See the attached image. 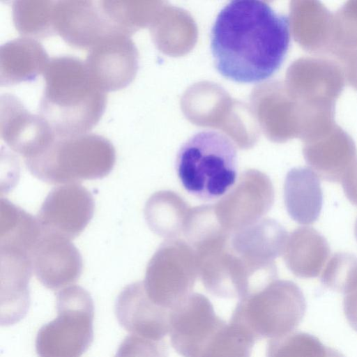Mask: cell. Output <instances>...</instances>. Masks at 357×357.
Returning a JSON list of instances; mask_svg holds the SVG:
<instances>
[{
    "instance_id": "d6a6232c",
    "label": "cell",
    "mask_w": 357,
    "mask_h": 357,
    "mask_svg": "<svg viewBox=\"0 0 357 357\" xmlns=\"http://www.w3.org/2000/svg\"><path fill=\"white\" fill-rule=\"evenodd\" d=\"M354 234H355L356 239L357 241V220L356 221L355 227H354Z\"/></svg>"
},
{
    "instance_id": "52a82bcc",
    "label": "cell",
    "mask_w": 357,
    "mask_h": 357,
    "mask_svg": "<svg viewBox=\"0 0 357 357\" xmlns=\"http://www.w3.org/2000/svg\"><path fill=\"white\" fill-rule=\"evenodd\" d=\"M197 276L195 249L176 238L159 246L147 264L143 283L153 302L171 310L192 294Z\"/></svg>"
},
{
    "instance_id": "f546056e",
    "label": "cell",
    "mask_w": 357,
    "mask_h": 357,
    "mask_svg": "<svg viewBox=\"0 0 357 357\" xmlns=\"http://www.w3.org/2000/svg\"><path fill=\"white\" fill-rule=\"evenodd\" d=\"M343 310L348 323L357 332V285L344 294Z\"/></svg>"
},
{
    "instance_id": "d4e9b609",
    "label": "cell",
    "mask_w": 357,
    "mask_h": 357,
    "mask_svg": "<svg viewBox=\"0 0 357 357\" xmlns=\"http://www.w3.org/2000/svg\"><path fill=\"white\" fill-rule=\"evenodd\" d=\"M266 357H345L337 349L326 346L319 338L304 332H295L271 339Z\"/></svg>"
},
{
    "instance_id": "f1b7e54d",
    "label": "cell",
    "mask_w": 357,
    "mask_h": 357,
    "mask_svg": "<svg viewBox=\"0 0 357 357\" xmlns=\"http://www.w3.org/2000/svg\"><path fill=\"white\" fill-rule=\"evenodd\" d=\"M114 357H168L167 347L163 340L131 334L125 337Z\"/></svg>"
},
{
    "instance_id": "ac0fdd59",
    "label": "cell",
    "mask_w": 357,
    "mask_h": 357,
    "mask_svg": "<svg viewBox=\"0 0 357 357\" xmlns=\"http://www.w3.org/2000/svg\"><path fill=\"white\" fill-rule=\"evenodd\" d=\"M303 155L317 175L327 181L342 182L357 159L352 139L338 126L305 141Z\"/></svg>"
},
{
    "instance_id": "603a6c76",
    "label": "cell",
    "mask_w": 357,
    "mask_h": 357,
    "mask_svg": "<svg viewBox=\"0 0 357 357\" xmlns=\"http://www.w3.org/2000/svg\"><path fill=\"white\" fill-rule=\"evenodd\" d=\"M42 234L36 218L7 199L0 203V246L31 255Z\"/></svg>"
},
{
    "instance_id": "3957f363",
    "label": "cell",
    "mask_w": 357,
    "mask_h": 357,
    "mask_svg": "<svg viewBox=\"0 0 357 357\" xmlns=\"http://www.w3.org/2000/svg\"><path fill=\"white\" fill-rule=\"evenodd\" d=\"M176 170L190 194L203 200L219 198L236 182V146L230 138L218 131L198 132L179 149Z\"/></svg>"
},
{
    "instance_id": "4fadbf2b",
    "label": "cell",
    "mask_w": 357,
    "mask_h": 357,
    "mask_svg": "<svg viewBox=\"0 0 357 357\" xmlns=\"http://www.w3.org/2000/svg\"><path fill=\"white\" fill-rule=\"evenodd\" d=\"M88 71L105 92L123 89L134 79L138 52L128 35L113 33L89 50L85 61Z\"/></svg>"
},
{
    "instance_id": "ba28073f",
    "label": "cell",
    "mask_w": 357,
    "mask_h": 357,
    "mask_svg": "<svg viewBox=\"0 0 357 357\" xmlns=\"http://www.w3.org/2000/svg\"><path fill=\"white\" fill-rule=\"evenodd\" d=\"M273 202L274 189L270 178L259 170L248 169L213 207L221 227L232 232L262 219Z\"/></svg>"
},
{
    "instance_id": "d6986e66",
    "label": "cell",
    "mask_w": 357,
    "mask_h": 357,
    "mask_svg": "<svg viewBox=\"0 0 357 357\" xmlns=\"http://www.w3.org/2000/svg\"><path fill=\"white\" fill-rule=\"evenodd\" d=\"M50 61L42 45L36 39L20 37L0 48V84L10 86L34 79L43 73Z\"/></svg>"
},
{
    "instance_id": "8992f818",
    "label": "cell",
    "mask_w": 357,
    "mask_h": 357,
    "mask_svg": "<svg viewBox=\"0 0 357 357\" xmlns=\"http://www.w3.org/2000/svg\"><path fill=\"white\" fill-rule=\"evenodd\" d=\"M56 317L43 325L36 338L38 357H82L93 339L94 305L89 293L77 285L56 296Z\"/></svg>"
},
{
    "instance_id": "277c9868",
    "label": "cell",
    "mask_w": 357,
    "mask_h": 357,
    "mask_svg": "<svg viewBox=\"0 0 357 357\" xmlns=\"http://www.w3.org/2000/svg\"><path fill=\"white\" fill-rule=\"evenodd\" d=\"M116 161L112 144L103 136L86 133L56 137L41 153L24 160L33 176L50 184H66L108 175Z\"/></svg>"
},
{
    "instance_id": "7a4b0ae2",
    "label": "cell",
    "mask_w": 357,
    "mask_h": 357,
    "mask_svg": "<svg viewBox=\"0 0 357 357\" xmlns=\"http://www.w3.org/2000/svg\"><path fill=\"white\" fill-rule=\"evenodd\" d=\"M43 76L38 114L56 137L88 133L104 113L107 92L94 82L85 62L71 56L52 57Z\"/></svg>"
},
{
    "instance_id": "484cf974",
    "label": "cell",
    "mask_w": 357,
    "mask_h": 357,
    "mask_svg": "<svg viewBox=\"0 0 357 357\" xmlns=\"http://www.w3.org/2000/svg\"><path fill=\"white\" fill-rule=\"evenodd\" d=\"M255 342L238 326L225 323L199 357H250Z\"/></svg>"
},
{
    "instance_id": "7402d4cb",
    "label": "cell",
    "mask_w": 357,
    "mask_h": 357,
    "mask_svg": "<svg viewBox=\"0 0 357 357\" xmlns=\"http://www.w3.org/2000/svg\"><path fill=\"white\" fill-rule=\"evenodd\" d=\"M190 207L178 194L169 190L153 194L144 206V217L153 232L167 239L183 234Z\"/></svg>"
},
{
    "instance_id": "83f0119b",
    "label": "cell",
    "mask_w": 357,
    "mask_h": 357,
    "mask_svg": "<svg viewBox=\"0 0 357 357\" xmlns=\"http://www.w3.org/2000/svg\"><path fill=\"white\" fill-rule=\"evenodd\" d=\"M104 14L120 32L131 36L144 23V4L140 1H99Z\"/></svg>"
},
{
    "instance_id": "e0dca14e",
    "label": "cell",
    "mask_w": 357,
    "mask_h": 357,
    "mask_svg": "<svg viewBox=\"0 0 357 357\" xmlns=\"http://www.w3.org/2000/svg\"><path fill=\"white\" fill-rule=\"evenodd\" d=\"M0 322L7 326L20 321L28 312L31 256L22 250L0 248Z\"/></svg>"
},
{
    "instance_id": "1f68e13d",
    "label": "cell",
    "mask_w": 357,
    "mask_h": 357,
    "mask_svg": "<svg viewBox=\"0 0 357 357\" xmlns=\"http://www.w3.org/2000/svg\"><path fill=\"white\" fill-rule=\"evenodd\" d=\"M347 63L348 79L357 88V50L345 61Z\"/></svg>"
},
{
    "instance_id": "cb8c5ba5",
    "label": "cell",
    "mask_w": 357,
    "mask_h": 357,
    "mask_svg": "<svg viewBox=\"0 0 357 357\" xmlns=\"http://www.w3.org/2000/svg\"><path fill=\"white\" fill-rule=\"evenodd\" d=\"M56 1H15L12 5L13 22L23 37L45 38L56 33L54 8Z\"/></svg>"
},
{
    "instance_id": "9c48e42d",
    "label": "cell",
    "mask_w": 357,
    "mask_h": 357,
    "mask_svg": "<svg viewBox=\"0 0 357 357\" xmlns=\"http://www.w3.org/2000/svg\"><path fill=\"white\" fill-rule=\"evenodd\" d=\"M225 323L207 297L192 293L169 311L172 345L183 357H199Z\"/></svg>"
},
{
    "instance_id": "8fae6325",
    "label": "cell",
    "mask_w": 357,
    "mask_h": 357,
    "mask_svg": "<svg viewBox=\"0 0 357 357\" xmlns=\"http://www.w3.org/2000/svg\"><path fill=\"white\" fill-rule=\"evenodd\" d=\"M93 212L94 200L90 192L77 183H71L50 192L36 219L43 233L71 240L82 232Z\"/></svg>"
},
{
    "instance_id": "5b68a950",
    "label": "cell",
    "mask_w": 357,
    "mask_h": 357,
    "mask_svg": "<svg viewBox=\"0 0 357 357\" xmlns=\"http://www.w3.org/2000/svg\"><path fill=\"white\" fill-rule=\"evenodd\" d=\"M306 310L301 288L294 282L275 280L240 298L230 323L255 341L277 338L298 327Z\"/></svg>"
},
{
    "instance_id": "44dd1931",
    "label": "cell",
    "mask_w": 357,
    "mask_h": 357,
    "mask_svg": "<svg viewBox=\"0 0 357 357\" xmlns=\"http://www.w3.org/2000/svg\"><path fill=\"white\" fill-rule=\"evenodd\" d=\"M330 252L327 240L317 230L300 227L288 236L283 258L294 275L312 278L320 274Z\"/></svg>"
},
{
    "instance_id": "7c38bea8",
    "label": "cell",
    "mask_w": 357,
    "mask_h": 357,
    "mask_svg": "<svg viewBox=\"0 0 357 357\" xmlns=\"http://www.w3.org/2000/svg\"><path fill=\"white\" fill-rule=\"evenodd\" d=\"M54 26L66 43L80 50H90L107 36L121 33L105 16L99 1H56Z\"/></svg>"
},
{
    "instance_id": "2e32d148",
    "label": "cell",
    "mask_w": 357,
    "mask_h": 357,
    "mask_svg": "<svg viewBox=\"0 0 357 357\" xmlns=\"http://www.w3.org/2000/svg\"><path fill=\"white\" fill-rule=\"evenodd\" d=\"M170 310L155 304L148 296L143 282L125 287L115 303L120 325L131 334L161 340L169 332Z\"/></svg>"
},
{
    "instance_id": "4316f807",
    "label": "cell",
    "mask_w": 357,
    "mask_h": 357,
    "mask_svg": "<svg viewBox=\"0 0 357 357\" xmlns=\"http://www.w3.org/2000/svg\"><path fill=\"white\" fill-rule=\"evenodd\" d=\"M321 284L345 294L357 285V257L347 252L331 256L321 276Z\"/></svg>"
},
{
    "instance_id": "6da1fadb",
    "label": "cell",
    "mask_w": 357,
    "mask_h": 357,
    "mask_svg": "<svg viewBox=\"0 0 357 357\" xmlns=\"http://www.w3.org/2000/svg\"><path fill=\"white\" fill-rule=\"evenodd\" d=\"M210 38L214 64L222 77L259 83L272 77L285 59L289 19L264 1L234 0L218 13Z\"/></svg>"
},
{
    "instance_id": "4dcf8cb0",
    "label": "cell",
    "mask_w": 357,
    "mask_h": 357,
    "mask_svg": "<svg viewBox=\"0 0 357 357\" xmlns=\"http://www.w3.org/2000/svg\"><path fill=\"white\" fill-rule=\"evenodd\" d=\"M341 183L347 199L357 206V160L347 172Z\"/></svg>"
},
{
    "instance_id": "ffe728a7",
    "label": "cell",
    "mask_w": 357,
    "mask_h": 357,
    "mask_svg": "<svg viewBox=\"0 0 357 357\" xmlns=\"http://www.w3.org/2000/svg\"><path fill=\"white\" fill-rule=\"evenodd\" d=\"M286 209L292 220L310 225L319 218L323 204V193L317 174L307 167L291 169L284 183Z\"/></svg>"
},
{
    "instance_id": "30bf717a",
    "label": "cell",
    "mask_w": 357,
    "mask_h": 357,
    "mask_svg": "<svg viewBox=\"0 0 357 357\" xmlns=\"http://www.w3.org/2000/svg\"><path fill=\"white\" fill-rule=\"evenodd\" d=\"M287 238L283 226L268 218L231 231L229 242L250 276L262 280L278 277L275 259L283 255Z\"/></svg>"
},
{
    "instance_id": "9a60e30c",
    "label": "cell",
    "mask_w": 357,
    "mask_h": 357,
    "mask_svg": "<svg viewBox=\"0 0 357 357\" xmlns=\"http://www.w3.org/2000/svg\"><path fill=\"white\" fill-rule=\"evenodd\" d=\"M32 269L38 281L52 290L75 283L82 271V259L65 237L43 233L31 253Z\"/></svg>"
},
{
    "instance_id": "5bb4252c",
    "label": "cell",
    "mask_w": 357,
    "mask_h": 357,
    "mask_svg": "<svg viewBox=\"0 0 357 357\" xmlns=\"http://www.w3.org/2000/svg\"><path fill=\"white\" fill-rule=\"evenodd\" d=\"M0 133L4 142L24 160L38 155L56 138L39 114L30 112L17 97L9 93L1 96Z\"/></svg>"
}]
</instances>
